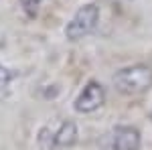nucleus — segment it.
Wrapping results in <instances>:
<instances>
[{
	"instance_id": "obj_1",
	"label": "nucleus",
	"mask_w": 152,
	"mask_h": 150,
	"mask_svg": "<svg viewBox=\"0 0 152 150\" xmlns=\"http://www.w3.org/2000/svg\"><path fill=\"white\" fill-rule=\"evenodd\" d=\"M112 81L120 93L138 95L152 87V67L150 65H130V67L116 71Z\"/></svg>"
},
{
	"instance_id": "obj_2",
	"label": "nucleus",
	"mask_w": 152,
	"mask_h": 150,
	"mask_svg": "<svg viewBox=\"0 0 152 150\" xmlns=\"http://www.w3.org/2000/svg\"><path fill=\"white\" fill-rule=\"evenodd\" d=\"M97 23H99V6L94 4V2H87L73 14V18L67 23L65 37L69 41H79L83 37H87L89 33H94Z\"/></svg>"
},
{
	"instance_id": "obj_3",
	"label": "nucleus",
	"mask_w": 152,
	"mask_h": 150,
	"mask_svg": "<svg viewBox=\"0 0 152 150\" xmlns=\"http://www.w3.org/2000/svg\"><path fill=\"white\" fill-rule=\"evenodd\" d=\"M105 102V89L99 81H89L85 87L81 89V93L75 100V112L77 114H91L95 110H99Z\"/></svg>"
},
{
	"instance_id": "obj_4",
	"label": "nucleus",
	"mask_w": 152,
	"mask_h": 150,
	"mask_svg": "<svg viewBox=\"0 0 152 150\" xmlns=\"http://www.w3.org/2000/svg\"><path fill=\"white\" fill-rule=\"evenodd\" d=\"M140 130L134 126H116L107 136V150H138L140 148Z\"/></svg>"
},
{
	"instance_id": "obj_5",
	"label": "nucleus",
	"mask_w": 152,
	"mask_h": 150,
	"mask_svg": "<svg viewBox=\"0 0 152 150\" xmlns=\"http://www.w3.org/2000/svg\"><path fill=\"white\" fill-rule=\"evenodd\" d=\"M77 136H79L77 124H75L73 120H65V122H61V126L57 128V132L51 134L49 146H51V148H69V146H73V144L77 142Z\"/></svg>"
},
{
	"instance_id": "obj_6",
	"label": "nucleus",
	"mask_w": 152,
	"mask_h": 150,
	"mask_svg": "<svg viewBox=\"0 0 152 150\" xmlns=\"http://www.w3.org/2000/svg\"><path fill=\"white\" fill-rule=\"evenodd\" d=\"M20 6H23V10L26 16H37V12H39V6H41V0H20Z\"/></svg>"
},
{
	"instance_id": "obj_7",
	"label": "nucleus",
	"mask_w": 152,
	"mask_h": 150,
	"mask_svg": "<svg viewBox=\"0 0 152 150\" xmlns=\"http://www.w3.org/2000/svg\"><path fill=\"white\" fill-rule=\"evenodd\" d=\"M14 77H16V73H14V71H10L8 67H4V65H0V89H4V87H6Z\"/></svg>"
},
{
	"instance_id": "obj_8",
	"label": "nucleus",
	"mask_w": 152,
	"mask_h": 150,
	"mask_svg": "<svg viewBox=\"0 0 152 150\" xmlns=\"http://www.w3.org/2000/svg\"><path fill=\"white\" fill-rule=\"evenodd\" d=\"M150 120H152V112H150Z\"/></svg>"
}]
</instances>
